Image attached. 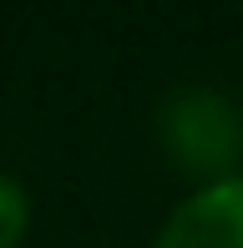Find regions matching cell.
I'll use <instances>...</instances> for the list:
<instances>
[{
  "label": "cell",
  "mask_w": 243,
  "mask_h": 248,
  "mask_svg": "<svg viewBox=\"0 0 243 248\" xmlns=\"http://www.w3.org/2000/svg\"><path fill=\"white\" fill-rule=\"evenodd\" d=\"M30 193L10 172H0V248H20L30 238Z\"/></svg>",
  "instance_id": "3"
},
{
  "label": "cell",
  "mask_w": 243,
  "mask_h": 248,
  "mask_svg": "<svg viewBox=\"0 0 243 248\" xmlns=\"http://www.w3.org/2000/svg\"><path fill=\"white\" fill-rule=\"evenodd\" d=\"M157 137L182 172L218 183L233 177V162L243 157V117L218 92H178L162 107Z\"/></svg>",
  "instance_id": "1"
},
{
  "label": "cell",
  "mask_w": 243,
  "mask_h": 248,
  "mask_svg": "<svg viewBox=\"0 0 243 248\" xmlns=\"http://www.w3.org/2000/svg\"><path fill=\"white\" fill-rule=\"evenodd\" d=\"M152 248H243V172L197 183L167 213Z\"/></svg>",
  "instance_id": "2"
}]
</instances>
